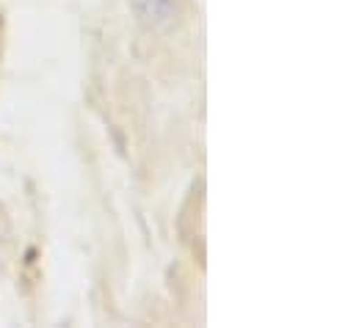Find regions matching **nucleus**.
<instances>
[{
	"mask_svg": "<svg viewBox=\"0 0 356 328\" xmlns=\"http://www.w3.org/2000/svg\"><path fill=\"white\" fill-rule=\"evenodd\" d=\"M133 14L149 31H169L182 17V0H130Z\"/></svg>",
	"mask_w": 356,
	"mask_h": 328,
	"instance_id": "obj_1",
	"label": "nucleus"
}]
</instances>
